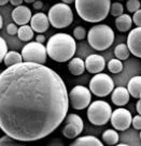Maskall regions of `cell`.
Returning a JSON list of instances; mask_svg holds the SVG:
<instances>
[{"label": "cell", "mask_w": 141, "mask_h": 146, "mask_svg": "<svg viewBox=\"0 0 141 146\" xmlns=\"http://www.w3.org/2000/svg\"><path fill=\"white\" fill-rule=\"evenodd\" d=\"M66 84L46 66L23 61L0 75V127L15 141L41 140L67 117Z\"/></svg>", "instance_id": "obj_1"}, {"label": "cell", "mask_w": 141, "mask_h": 146, "mask_svg": "<svg viewBox=\"0 0 141 146\" xmlns=\"http://www.w3.org/2000/svg\"><path fill=\"white\" fill-rule=\"evenodd\" d=\"M46 50L51 59L66 62L72 59L77 52L76 39L68 33H56L46 43Z\"/></svg>", "instance_id": "obj_2"}, {"label": "cell", "mask_w": 141, "mask_h": 146, "mask_svg": "<svg viewBox=\"0 0 141 146\" xmlns=\"http://www.w3.org/2000/svg\"><path fill=\"white\" fill-rule=\"evenodd\" d=\"M76 10L80 17L88 23H99L107 18L111 0H76Z\"/></svg>", "instance_id": "obj_3"}, {"label": "cell", "mask_w": 141, "mask_h": 146, "mask_svg": "<svg viewBox=\"0 0 141 146\" xmlns=\"http://www.w3.org/2000/svg\"><path fill=\"white\" fill-rule=\"evenodd\" d=\"M87 41L94 50L100 52L106 50L113 44L114 32L112 28L108 25H95L90 29L87 33Z\"/></svg>", "instance_id": "obj_4"}, {"label": "cell", "mask_w": 141, "mask_h": 146, "mask_svg": "<svg viewBox=\"0 0 141 146\" xmlns=\"http://www.w3.org/2000/svg\"><path fill=\"white\" fill-rule=\"evenodd\" d=\"M49 19L51 25L57 29H63L70 26L73 22V12L71 8L65 2H59L52 5L49 10Z\"/></svg>", "instance_id": "obj_5"}, {"label": "cell", "mask_w": 141, "mask_h": 146, "mask_svg": "<svg viewBox=\"0 0 141 146\" xmlns=\"http://www.w3.org/2000/svg\"><path fill=\"white\" fill-rule=\"evenodd\" d=\"M112 113V108L108 102L97 100L88 105L87 118L95 126H104L111 119Z\"/></svg>", "instance_id": "obj_6"}, {"label": "cell", "mask_w": 141, "mask_h": 146, "mask_svg": "<svg viewBox=\"0 0 141 146\" xmlns=\"http://www.w3.org/2000/svg\"><path fill=\"white\" fill-rule=\"evenodd\" d=\"M22 56H23L24 61L44 64L47 57L46 46L43 45V43H40L38 41L29 42L23 47Z\"/></svg>", "instance_id": "obj_7"}, {"label": "cell", "mask_w": 141, "mask_h": 146, "mask_svg": "<svg viewBox=\"0 0 141 146\" xmlns=\"http://www.w3.org/2000/svg\"><path fill=\"white\" fill-rule=\"evenodd\" d=\"M90 89L97 97H107L114 89V82L110 75L105 73H96L90 81Z\"/></svg>", "instance_id": "obj_8"}, {"label": "cell", "mask_w": 141, "mask_h": 146, "mask_svg": "<svg viewBox=\"0 0 141 146\" xmlns=\"http://www.w3.org/2000/svg\"><path fill=\"white\" fill-rule=\"evenodd\" d=\"M92 91L86 87L78 85L69 92V101L74 110H84L91 104Z\"/></svg>", "instance_id": "obj_9"}, {"label": "cell", "mask_w": 141, "mask_h": 146, "mask_svg": "<svg viewBox=\"0 0 141 146\" xmlns=\"http://www.w3.org/2000/svg\"><path fill=\"white\" fill-rule=\"evenodd\" d=\"M84 128L82 118L78 114H68L66 117V126L63 129V134L67 139H76L81 134Z\"/></svg>", "instance_id": "obj_10"}, {"label": "cell", "mask_w": 141, "mask_h": 146, "mask_svg": "<svg viewBox=\"0 0 141 146\" xmlns=\"http://www.w3.org/2000/svg\"><path fill=\"white\" fill-rule=\"evenodd\" d=\"M110 120L115 130L125 131L132 125V116L127 109H116L112 113Z\"/></svg>", "instance_id": "obj_11"}, {"label": "cell", "mask_w": 141, "mask_h": 146, "mask_svg": "<svg viewBox=\"0 0 141 146\" xmlns=\"http://www.w3.org/2000/svg\"><path fill=\"white\" fill-rule=\"evenodd\" d=\"M127 45L134 56L141 58V27H137L129 32Z\"/></svg>", "instance_id": "obj_12"}, {"label": "cell", "mask_w": 141, "mask_h": 146, "mask_svg": "<svg viewBox=\"0 0 141 146\" xmlns=\"http://www.w3.org/2000/svg\"><path fill=\"white\" fill-rule=\"evenodd\" d=\"M85 68L90 73L96 74L104 71L106 68V60L102 56L97 54H93L87 56L85 59Z\"/></svg>", "instance_id": "obj_13"}, {"label": "cell", "mask_w": 141, "mask_h": 146, "mask_svg": "<svg viewBox=\"0 0 141 146\" xmlns=\"http://www.w3.org/2000/svg\"><path fill=\"white\" fill-rule=\"evenodd\" d=\"M32 17L31 11L29 8L25 7V5H19V7H15V9L12 11V19L14 23L22 26V25H27L30 23Z\"/></svg>", "instance_id": "obj_14"}, {"label": "cell", "mask_w": 141, "mask_h": 146, "mask_svg": "<svg viewBox=\"0 0 141 146\" xmlns=\"http://www.w3.org/2000/svg\"><path fill=\"white\" fill-rule=\"evenodd\" d=\"M50 19L49 16L45 15L44 13H36L32 15L31 21H30V26L32 29L38 33H43L49 29L50 26Z\"/></svg>", "instance_id": "obj_15"}, {"label": "cell", "mask_w": 141, "mask_h": 146, "mask_svg": "<svg viewBox=\"0 0 141 146\" xmlns=\"http://www.w3.org/2000/svg\"><path fill=\"white\" fill-rule=\"evenodd\" d=\"M129 98H130V94H129L128 89L122 86L114 88L112 95H111V100L113 102V104L118 105V106L126 105L129 102Z\"/></svg>", "instance_id": "obj_16"}, {"label": "cell", "mask_w": 141, "mask_h": 146, "mask_svg": "<svg viewBox=\"0 0 141 146\" xmlns=\"http://www.w3.org/2000/svg\"><path fill=\"white\" fill-rule=\"evenodd\" d=\"M115 26L118 28V31L121 32H126L128 31L132 25V18L128 15V14H122L115 18Z\"/></svg>", "instance_id": "obj_17"}, {"label": "cell", "mask_w": 141, "mask_h": 146, "mask_svg": "<svg viewBox=\"0 0 141 146\" xmlns=\"http://www.w3.org/2000/svg\"><path fill=\"white\" fill-rule=\"evenodd\" d=\"M68 69L71 74L78 76V75L83 74L84 70L86 68H85V62H84L81 58H79V57H73L72 59L69 61Z\"/></svg>", "instance_id": "obj_18"}, {"label": "cell", "mask_w": 141, "mask_h": 146, "mask_svg": "<svg viewBox=\"0 0 141 146\" xmlns=\"http://www.w3.org/2000/svg\"><path fill=\"white\" fill-rule=\"evenodd\" d=\"M72 146H102L104 143H101L99 139L93 135H86V137H78L76 141L71 143Z\"/></svg>", "instance_id": "obj_19"}, {"label": "cell", "mask_w": 141, "mask_h": 146, "mask_svg": "<svg viewBox=\"0 0 141 146\" xmlns=\"http://www.w3.org/2000/svg\"><path fill=\"white\" fill-rule=\"evenodd\" d=\"M127 89L130 96L139 99L141 97V76H134L129 80Z\"/></svg>", "instance_id": "obj_20"}, {"label": "cell", "mask_w": 141, "mask_h": 146, "mask_svg": "<svg viewBox=\"0 0 141 146\" xmlns=\"http://www.w3.org/2000/svg\"><path fill=\"white\" fill-rule=\"evenodd\" d=\"M23 56H22V53L19 54L15 50H11V52H8V54L5 55V59H3V62H5V66H13V64H17L23 62Z\"/></svg>", "instance_id": "obj_21"}, {"label": "cell", "mask_w": 141, "mask_h": 146, "mask_svg": "<svg viewBox=\"0 0 141 146\" xmlns=\"http://www.w3.org/2000/svg\"><path fill=\"white\" fill-rule=\"evenodd\" d=\"M33 29L31 26H28V25H22L21 27L18 28L17 36L18 39L21 41L24 42H29L33 38Z\"/></svg>", "instance_id": "obj_22"}, {"label": "cell", "mask_w": 141, "mask_h": 146, "mask_svg": "<svg viewBox=\"0 0 141 146\" xmlns=\"http://www.w3.org/2000/svg\"><path fill=\"white\" fill-rule=\"evenodd\" d=\"M102 141L108 145H116L118 143V133L113 129H108L102 133Z\"/></svg>", "instance_id": "obj_23"}, {"label": "cell", "mask_w": 141, "mask_h": 146, "mask_svg": "<svg viewBox=\"0 0 141 146\" xmlns=\"http://www.w3.org/2000/svg\"><path fill=\"white\" fill-rule=\"evenodd\" d=\"M129 54H130L129 47L125 43H121V44L115 46V48H114V55H115V57L121 60L128 59Z\"/></svg>", "instance_id": "obj_24"}, {"label": "cell", "mask_w": 141, "mask_h": 146, "mask_svg": "<svg viewBox=\"0 0 141 146\" xmlns=\"http://www.w3.org/2000/svg\"><path fill=\"white\" fill-rule=\"evenodd\" d=\"M108 69L111 73H120L123 70V64H122L121 59L114 58L108 62Z\"/></svg>", "instance_id": "obj_25"}, {"label": "cell", "mask_w": 141, "mask_h": 146, "mask_svg": "<svg viewBox=\"0 0 141 146\" xmlns=\"http://www.w3.org/2000/svg\"><path fill=\"white\" fill-rule=\"evenodd\" d=\"M110 13L111 15H113L115 17H118L120 15H122L124 14V7L122 3H120V2H113L112 5H111V9H110Z\"/></svg>", "instance_id": "obj_26"}, {"label": "cell", "mask_w": 141, "mask_h": 146, "mask_svg": "<svg viewBox=\"0 0 141 146\" xmlns=\"http://www.w3.org/2000/svg\"><path fill=\"white\" fill-rule=\"evenodd\" d=\"M126 9L130 13H135L138 10L141 9V2L139 0H127L126 2Z\"/></svg>", "instance_id": "obj_27"}, {"label": "cell", "mask_w": 141, "mask_h": 146, "mask_svg": "<svg viewBox=\"0 0 141 146\" xmlns=\"http://www.w3.org/2000/svg\"><path fill=\"white\" fill-rule=\"evenodd\" d=\"M73 36L77 40H83L86 36V30L82 26H78L73 29Z\"/></svg>", "instance_id": "obj_28"}, {"label": "cell", "mask_w": 141, "mask_h": 146, "mask_svg": "<svg viewBox=\"0 0 141 146\" xmlns=\"http://www.w3.org/2000/svg\"><path fill=\"white\" fill-rule=\"evenodd\" d=\"M0 47H1V50H0V61L3 62L5 55L8 54V44H7V42L3 38L0 39Z\"/></svg>", "instance_id": "obj_29"}, {"label": "cell", "mask_w": 141, "mask_h": 146, "mask_svg": "<svg viewBox=\"0 0 141 146\" xmlns=\"http://www.w3.org/2000/svg\"><path fill=\"white\" fill-rule=\"evenodd\" d=\"M132 126L135 130H141V115H136L135 117H132Z\"/></svg>", "instance_id": "obj_30"}, {"label": "cell", "mask_w": 141, "mask_h": 146, "mask_svg": "<svg viewBox=\"0 0 141 146\" xmlns=\"http://www.w3.org/2000/svg\"><path fill=\"white\" fill-rule=\"evenodd\" d=\"M17 24H14V23H10L8 26H7V32L9 33L10 36H15L17 35L18 32V28L16 26Z\"/></svg>", "instance_id": "obj_31"}, {"label": "cell", "mask_w": 141, "mask_h": 146, "mask_svg": "<svg viewBox=\"0 0 141 146\" xmlns=\"http://www.w3.org/2000/svg\"><path fill=\"white\" fill-rule=\"evenodd\" d=\"M14 139L12 137H10L8 134H5V137H2L0 139V145L5 146V145H12L13 144Z\"/></svg>", "instance_id": "obj_32"}, {"label": "cell", "mask_w": 141, "mask_h": 146, "mask_svg": "<svg viewBox=\"0 0 141 146\" xmlns=\"http://www.w3.org/2000/svg\"><path fill=\"white\" fill-rule=\"evenodd\" d=\"M132 22L136 24L138 27H141V9L135 12L132 16Z\"/></svg>", "instance_id": "obj_33"}, {"label": "cell", "mask_w": 141, "mask_h": 146, "mask_svg": "<svg viewBox=\"0 0 141 146\" xmlns=\"http://www.w3.org/2000/svg\"><path fill=\"white\" fill-rule=\"evenodd\" d=\"M42 7H43L42 1H35L33 2V9L35 10H41Z\"/></svg>", "instance_id": "obj_34"}, {"label": "cell", "mask_w": 141, "mask_h": 146, "mask_svg": "<svg viewBox=\"0 0 141 146\" xmlns=\"http://www.w3.org/2000/svg\"><path fill=\"white\" fill-rule=\"evenodd\" d=\"M24 0H10V3L14 7H19V5H22Z\"/></svg>", "instance_id": "obj_35"}, {"label": "cell", "mask_w": 141, "mask_h": 146, "mask_svg": "<svg viewBox=\"0 0 141 146\" xmlns=\"http://www.w3.org/2000/svg\"><path fill=\"white\" fill-rule=\"evenodd\" d=\"M45 36H43L42 33H39L38 36H37V38H36V41H38V42H40V43H44L45 42Z\"/></svg>", "instance_id": "obj_36"}, {"label": "cell", "mask_w": 141, "mask_h": 146, "mask_svg": "<svg viewBox=\"0 0 141 146\" xmlns=\"http://www.w3.org/2000/svg\"><path fill=\"white\" fill-rule=\"evenodd\" d=\"M136 110H137V112L139 113V114L141 115V97L139 98V100H138V102H137V104H136Z\"/></svg>", "instance_id": "obj_37"}, {"label": "cell", "mask_w": 141, "mask_h": 146, "mask_svg": "<svg viewBox=\"0 0 141 146\" xmlns=\"http://www.w3.org/2000/svg\"><path fill=\"white\" fill-rule=\"evenodd\" d=\"M63 2H65V3H67V5H71V3H73L76 0H61Z\"/></svg>", "instance_id": "obj_38"}, {"label": "cell", "mask_w": 141, "mask_h": 146, "mask_svg": "<svg viewBox=\"0 0 141 146\" xmlns=\"http://www.w3.org/2000/svg\"><path fill=\"white\" fill-rule=\"evenodd\" d=\"M8 2H10V0H0V5H5Z\"/></svg>", "instance_id": "obj_39"}, {"label": "cell", "mask_w": 141, "mask_h": 146, "mask_svg": "<svg viewBox=\"0 0 141 146\" xmlns=\"http://www.w3.org/2000/svg\"><path fill=\"white\" fill-rule=\"evenodd\" d=\"M26 3H32V2H35L36 0H24Z\"/></svg>", "instance_id": "obj_40"}, {"label": "cell", "mask_w": 141, "mask_h": 146, "mask_svg": "<svg viewBox=\"0 0 141 146\" xmlns=\"http://www.w3.org/2000/svg\"><path fill=\"white\" fill-rule=\"evenodd\" d=\"M2 24H3V19H2V17L0 18V27L2 28Z\"/></svg>", "instance_id": "obj_41"}, {"label": "cell", "mask_w": 141, "mask_h": 146, "mask_svg": "<svg viewBox=\"0 0 141 146\" xmlns=\"http://www.w3.org/2000/svg\"><path fill=\"white\" fill-rule=\"evenodd\" d=\"M140 139H141V130H140Z\"/></svg>", "instance_id": "obj_42"}, {"label": "cell", "mask_w": 141, "mask_h": 146, "mask_svg": "<svg viewBox=\"0 0 141 146\" xmlns=\"http://www.w3.org/2000/svg\"><path fill=\"white\" fill-rule=\"evenodd\" d=\"M120 1H122V0H120Z\"/></svg>", "instance_id": "obj_43"}]
</instances>
